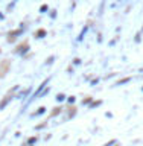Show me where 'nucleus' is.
<instances>
[{"instance_id":"obj_1","label":"nucleus","mask_w":143,"mask_h":146,"mask_svg":"<svg viewBox=\"0 0 143 146\" xmlns=\"http://www.w3.org/2000/svg\"><path fill=\"white\" fill-rule=\"evenodd\" d=\"M128 81H130V78H125V79H122L120 82H119V84L117 85H120V84H125V82H128Z\"/></svg>"},{"instance_id":"obj_2","label":"nucleus","mask_w":143,"mask_h":146,"mask_svg":"<svg viewBox=\"0 0 143 146\" xmlns=\"http://www.w3.org/2000/svg\"><path fill=\"white\" fill-rule=\"evenodd\" d=\"M57 99H58V100H64V96H63V94H59V96H58Z\"/></svg>"}]
</instances>
